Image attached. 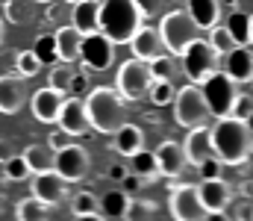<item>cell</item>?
<instances>
[{"instance_id":"37","label":"cell","mask_w":253,"mask_h":221,"mask_svg":"<svg viewBox=\"0 0 253 221\" xmlns=\"http://www.w3.org/2000/svg\"><path fill=\"white\" fill-rule=\"evenodd\" d=\"M71 77H74L71 65H50V74H47V86L65 94V91H68V86H71Z\"/></svg>"},{"instance_id":"15","label":"cell","mask_w":253,"mask_h":221,"mask_svg":"<svg viewBox=\"0 0 253 221\" xmlns=\"http://www.w3.org/2000/svg\"><path fill=\"white\" fill-rule=\"evenodd\" d=\"M27 97H30V91H27L24 77H12V74L0 77V112L3 115L21 112V106L27 103Z\"/></svg>"},{"instance_id":"42","label":"cell","mask_w":253,"mask_h":221,"mask_svg":"<svg viewBox=\"0 0 253 221\" xmlns=\"http://www.w3.org/2000/svg\"><path fill=\"white\" fill-rule=\"evenodd\" d=\"M233 207H236V221H253V201H251V195L239 198Z\"/></svg>"},{"instance_id":"28","label":"cell","mask_w":253,"mask_h":221,"mask_svg":"<svg viewBox=\"0 0 253 221\" xmlns=\"http://www.w3.org/2000/svg\"><path fill=\"white\" fill-rule=\"evenodd\" d=\"M126 201H129V195H126L124 189H109L103 198H97V204H100V213H103L106 219H121V216H124Z\"/></svg>"},{"instance_id":"22","label":"cell","mask_w":253,"mask_h":221,"mask_svg":"<svg viewBox=\"0 0 253 221\" xmlns=\"http://www.w3.org/2000/svg\"><path fill=\"white\" fill-rule=\"evenodd\" d=\"M221 6H224L221 0H189L186 12L197 24V30H209V27H215L221 21Z\"/></svg>"},{"instance_id":"6","label":"cell","mask_w":253,"mask_h":221,"mask_svg":"<svg viewBox=\"0 0 253 221\" xmlns=\"http://www.w3.org/2000/svg\"><path fill=\"white\" fill-rule=\"evenodd\" d=\"M174 121L180 124V127H200V124H206L209 121V109H206V100H203V94H200V88L191 83V86H183V88H177V94H174Z\"/></svg>"},{"instance_id":"36","label":"cell","mask_w":253,"mask_h":221,"mask_svg":"<svg viewBox=\"0 0 253 221\" xmlns=\"http://www.w3.org/2000/svg\"><path fill=\"white\" fill-rule=\"evenodd\" d=\"M71 213L74 216H88V213H100V204L91 192H77L71 198Z\"/></svg>"},{"instance_id":"27","label":"cell","mask_w":253,"mask_h":221,"mask_svg":"<svg viewBox=\"0 0 253 221\" xmlns=\"http://www.w3.org/2000/svg\"><path fill=\"white\" fill-rule=\"evenodd\" d=\"M227 33L233 36V42L236 44H251L253 42V21L248 12H233L230 18H227Z\"/></svg>"},{"instance_id":"1","label":"cell","mask_w":253,"mask_h":221,"mask_svg":"<svg viewBox=\"0 0 253 221\" xmlns=\"http://www.w3.org/2000/svg\"><path fill=\"white\" fill-rule=\"evenodd\" d=\"M212 150H215V159L221 165H242V162H248L253 150L251 121H242L236 115L218 118V124L212 127Z\"/></svg>"},{"instance_id":"14","label":"cell","mask_w":253,"mask_h":221,"mask_svg":"<svg viewBox=\"0 0 253 221\" xmlns=\"http://www.w3.org/2000/svg\"><path fill=\"white\" fill-rule=\"evenodd\" d=\"M126 44L132 47V59H141V62H150V59H156V56L165 53V44H162V39H159V30L144 27V24L132 33V39H129Z\"/></svg>"},{"instance_id":"25","label":"cell","mask_w":253,"mask_h":221,"mask_svg":"<svg viewBox=\"0 0 253 221\" xmlns=\"http://www.w3.org/2000/svg\"><path fill=\"white\" fill-rule=\"evenodd\" d=\"M129 171H132L135 177H141L144 183H156V177H159V168H156V156H153L150 150L138 147L135 153H129Z\"/></svg>"},{"instance_id":"24","label":"cell","mask_w":253,"mask_h":221,"mask_svg":"<svg viewBox=\"0 0 253 221\" xmlns=\"http://www.w3.org/2000/svg\"><path fill=\"white\" fill-rule=\"evenodd\" d=\"M80 39H83V36H80L71 24L59 27V30L53 33V42H56V59H62V62H74L77 53H80Z\"/></svg>"},{"instance_id":"50","label":"cell","mask_w":253,"mask_h":221,"mask_svg":"<svg viewBox=\"0 0 253 221\" xmlns=\"http://www.w3.org/2000/svg\"><path fill=\"white\" fill-rule=\"evenodd\" d=\"M74 221H106L100 213H88V216H74Z\"/></svg>"},{"instance_id":"40","label":"cell","mask_w":253,"mask_h":221,"mask_svg":"<svg viewBox=\"0 0 253 221\" xmlns=\"http://www.w3.org/2000/svg\"><path fill=\"white\" fill-rule=\"evenodd\" d=\"M230 115H236V118H242V121H251V115H253V94H251V91L236 94Z\"/></svg>"},{"instance_id":"10","label":"cell","mask_w":253,"mask_h":221,"mask_svg":"<svg viewBox=\"0 0 253 221\" xmlns=\"http://www.w3.org/2000/svg\"><path fill=\"white\" fill-rule=\"evenodd\" d=\"M88 165H91V156L83 145H65L59 150H53V171L62 177L65 183H77L88 174Z\"/></svg>"},{"instance_id":"12","label":"cell","mask_w":253,"mask_h":221,"mask_svg":"<svg viewBox=\"0 0 253 221\" xmlns=\"http://www.w3.org/2000/svg\"><path fill=\"white\" fill-rule=\"evenodd\" d=\"M53 124H56L59 130H65L68 136H88V133H91V124H88V115H85V103H83L80 97L62 100V106H59Z\"/></svg>"},{"instance_id":"44","label":"cell","mask_w":253,"mask_h":221,"mask_svg":"<svg viewBox=\"0 0 253 221\" xmlns=\"http://www.w3.org/2000/svg\"><path fill=\"white\" fill-rule=\"evenodd\" d=\"M71 139H74V136H68L65 130H53V133L47 136V147H50V150H59V147L71 145Z\"/></svg>"},{"instance_id":"16","label":"cell","mask_w":253,"mask_h":221,"mask_svg":"<svg viewBox=\"0 0 253 221\" xmlns=\"http://www.w3.org/2000/svg\"><path fill=\"white\" fill-rule=\"evenodd\" d=\"M65 195H68V183H65L53 168L36 174V180H33V198H39L47 207H56L59 201H65Z\"/></svg>"},{"instance_id":"9","label":"cell","mask_w":253,"mask_h":221,"mask_svg":"<svg viewBox=\"0 0 253 221\" xmlns=\"http://www.w3.org/2000/svg\"><path fill=\"white\" fill-rule=\"evenodd\" d=\"M150 88V71H147V62L141 59H126L124 65L118 68L115 77V91L124 97V100H141Z\"/></svg>"},{"instance_id":"35","label":"cell","mask_w":253,"mask_h":221,"mask_svg":"<svg viewBox=\"0 0 253 221\" xmlns=\"http://www.w3.org/2000/svg\"><path fill=\"white\" fill-rule=\"evenodd\" d=\"M33 53L39 56V62H42V65H53V59H56V42H53V36H50V33L39 36V39H36Z\"/></svg>"},{"instance_id":"48","label":"cell","mask_w":253,"mask_h":221,"mask_svg":"<svg viewBox=\"0 0 253 221\" xmlns=\"http://www.w3.org/2000/svg\"><path fill=\"white\" fill-rule=\"evenodd\" d=\"M18 150H15V142L12 139H0V162H6L9 156H15Z\"/></svg>"},{"instance_id":"18","label":"cell","mask_w":253,"mask_h":221,"mask_svg":"<svg viewBox=\"0 0 253 221\" xmlns=\"http://www.w3.org/2000/svg\"><path fill=\"white\" fill-rule=\"evenodd\" d=\"M153 156H156V168H159V174H165V177H180L183 171H186V153H183V145H177L174 139H168V142H162V145L153 150Z\"/></svg>"},{"instance_id":"33","label":"cell","mask_w":253,"mask_h":221,"mask_svg":"<svg viewBox=\"0 0 253 221\" xmlns=\"http://www.w3.org/2000/svg\"><path fill=\"white\" fill-rule=\"evenodd\" d=\"M3 177H6V180H12V183H24V180L30 177V168H27V162H24V156H21V153L9 156V159L3 162Z\"/></svg>"},{"instance_id":"3","label":"cell","mask_w":253,"mask_h":221,"mask_svg":"<svg viewBox=\"0 0 253 221\" xmlns=\"http://www.w3.org/2000/svg\"><path fill=\"white\" fill-rule=\"evenodd\" d=\"M141 27V15L132 0H103L100 3V33L112 44H126Z\"/></svg>"},{"instance_id":"13","label":"cell","mask_w":253,"mask_h":221,"mask_svg":"<svg viewBox=\"0 0 253 221\" xmlns=\"http://www.w3.org/2000/svg\"><path fill=\"white\" fill-rule=\"evenodd\" d=\"M194 189H197V198H200V204H203V210H206V213L227 210V207H230V201H233V189H230V183H227L224 177L200 180V186H194Z\"/></svg>"},{"instance_id":"23","label":"cell","mask_w":253,"mask_h":221,"mask_svg":"<svg viewBox=\"0 0 253 221\" xmlns=\"http://www.w3.org/2000/svg\"><path fill=\"white\" fill-rule=\"evenodd\" d=\"M112 147L118 150V153H124V156H129V153H135L138 147H144V130L138 127V124H129V121H124L115 133H112Z\"/></svg>"},{"instance_id":"29","label":"cell","mask_w":253,"mask_h":221,"mask_svg":"<svg viewBox=\"0 0 253 221\" xmlns=\"http://www.w3.org/2000/svg\"><path fill=\"white\" fill-rule=\"evenodd\" d=\"M50 207L47 204H42L39 198H21L18 201V221H47L50 219V213H47Z\"/></svg>"},{"instance_id":"43","label":"cell","mask_w":253,"mask_h":221,"mask_svg":"<svg viewBox=\"0 0 253 221\" xmlns=\"http://www.w3.org/2000/svg\"><path fill=\"white\" fill-rule=\"evenodd\" d=\"M132 3H135V9H138L141 18H150V15H156L162 9V0H132Z\"/></svg>"},{"instance_id":"49","label":"cell","mask_w":253,"mask_h":221,"mask_svg":"<svg viewBox=\"0 0 253 221\" xmlns=\"http://www.w3.org/2000/svg\"><path fill=\"white\" fill-rule=\"evenodd\" d=\"M200 221H233V219H230L224 210H215V213H203V219Z\"/></svg>"},{"instance_id":"47","label":"cell","mask_w":253,"mask_h":221,"mask_svg":"<svg viewBox=\"0 0 253 221\" xmlns=\"http://www.w3.org/2000/svg\"><path fill=\"white\" fill-rule=\"evenodd\" d=\"M126 174H129V168H124L121 162H115V165H109V171H106V177H109V180H115V183H121V180H124Z\"/></svg>"},{"instance_id":"26","label":"cell","mask_w":253,"mask_h":221,"mask_svg":"<svg viewBox=\"0 0 253 221\" xmlns=\"http://www.w3.org/2000/svg\"><path fill=\"white\" fill-rule=\"evenodd\" d=\"M30 174H42V171H50L53 168V150L47 145H27L21 150Z\"/></svg>"},{"instance_id":"39","label":"cell","mask_w":253,"mask_h":221,"mask_svg":"<svg viewBox=\"0 0 253 221\" xmlns=\"http://www.w3.org/2000/svg\"><path fill=\"white\" fill-rule=\"evenodd\" d=\"M3 15L9 24H27L30 12H27V0H6L3 3Z\"/></svg>"},{"instance_id":"20","label":"cell","mask_w":253,"mask_h":221,"mask_svg":"<svg viewBox=\"0 0 253 221\" xmlns=\"http://www.w3.org/2000/svg\"><path fill=\"white\" fill-rule=\"evenodd\" d=\"M227 56V77L233 80V83H251L253 80V50L251 44H236L230 53H224Z\"/></svg>"},{"instance_id":"19","label":"cell","mask_w":253,"mask_h":221,"mask_svg":"<svg viewBox=\"0 0 253 221\" xmlns=\"http://www.w3.org/2000/svg\"><path fill=\"white\" fill-rule=\"evenodd\" d=\"M183 153H186V162H191V165H200L203 159L215 156V150H212V130L206 124L191 127V133L186 136V145H183Z\"/></svg>"},{"instance_id":"30","label":"cell","mask_w":253,"mask_h":221,"mask_svg":"<svg viewBox=\"0 0 253 221\" xmlns=\"http://www.w3.org/2000/svg\"><path fill=\"white\" fill-rule=\"evenodd\" d=\"M147 94H150V100L156 106H168L174 100V94H177V86H174V80H150Z\"/></svg>"},{"instance_id":"31","label":"cell","mask_w":253,"mask_h":221,"mask_svg":"<svg viewBox=\"0 0 253 221\" xmlns=\"http://www.w3.org/2000/svg\"><path fill=\"white\" fill-rule=\"evenodd\" d=\"M147 71H150V80H174L177 77V62L171 59V53H162V56L147 62Z\"/></svg>"},{"instance_id":"45","label":"cell","mask_w":253,"mask_h":221,"mask_svg":"<svg viewBox=\"0 0 253 221\" xmlns=\"http://www.w3.org/2000/svg\"><path fill=\"white\" fill-rule=\"evenodd\" d=\"M68 91H74V97L85 94V91H88V77H85V74H74V77H71V86H68Z\"/></svg>"},{"instance_id":"7","label":"cell","mask_w":253,"mask_h":221,"mask_svg":"<svg viewBox=\"0 0 253 221\" xmlns=\"http://www.w3.org/2000/svg\"><path fill=\"white\" fill-rule=\"evenodd\" d=\"M180 62H183V74L189 77L194 86H200L209 74L218 71V53L209 47L206 39H194L189 47L180 53Z\"/></svg>"},{"instance_id":"5","label":"cell","mask_w":253,"mask_h":221,"mask_svg":"<svg viewBox=\"0 0 253 221\" xmlns=\"http://www.w3.org/2000/svg\"><path fill=\"white\" fill-rule=\"evenodd\" d=\"M197 88H200V94H203V100H206L209 115H215V118L230 115V109H233V100H236L239 88H236V83H233L227 74H221V71L209 74Z\"/></svg>"},{"instance_id":"34","label":"cell","mask_w":253,"mask_h":221,"mask_svg":"<svg viewBox=\"0 0 253 221\" xmlns=\"http://www.w3.org/2000/svg\"><path fill=\"white\" fill-rule=\"evenodd\" d=\"M153 210H156V204H153V201H132V198H129L121 219H124V221H147Z\"/></svg>"},{"instance_id":"32","label":"cell","mask_w":253,"mask_h":221,"mask_svg":"<svg viewBox=\"0 0 253 221\" xmlns=\"http://www.w3.org/2000/svg\"><path fill=\"white\" fill-rule=\"evenodd\" d=\"M209 47L218 53V56H224V53H230L233 47H236V42H233V36L227 33V27H221V24H215V27H209Z\"/></svg>"},{"instance_id":"38","label":"cell","mask_w":253,"mask_h":221,"mask_svg":"<svg viewBox=\"0 0 253 221\" xmlns=\"http://www.w3.org/2000/svg\"><path fill=\"white\" fill-rule=\"evenodd\" d=\"M15 65H18V74L27 80V77H36V74L42 71V62H39V56L33 53V50H21L18 53V59H15Z\"/></svg>"},{"instance_id":"53","label":"cell","mask_w":253,"mask_h":221,"mask_svg":"<svg viewBox=\"0 0 253 221\" xmlns=\"http://www.w3.org/2000/svg\"><path fill=\"white\" fill-rule=\"evenodd\" d=\"M36 3H50V0H36Z\"/></svg>"},{"instance_id":"21","label":"cell","mask_w":253,"mask_h":221,"mask_svg":"<svg viewBox=\"0 0 253 221\" xmlns=\"http://www.w3.org/2000/svg\"><path fill=\"white\" fill-rule=\"evenodd\" d=\"M62 91H56V88H39L36 94H33V115L42 121V124H53L56 121V112H59V106H62Z\"/></svg>"},{"instance_id":"51","label":"cell","mask_w":253,"mask_h":221,"mask_svg":"<svg viewBox=\"0 0 253 221\" xmlns=\"http://www.w3.org/2000/svg\"><path fill=\"white\" fill-rule=\"evenodd\" d=\"M3 33H6V21H3V15H0V44H3Z\"/></svg>"},{"instance_id":"52","label":"cell","mask_w":253,"mask_h":221,"mask_svg":"<svg viewBox=\"0 0 253 221\" xmlns=\"http://www.w3.org/2000/svg\"><path fill=\"white\" fill-rule=\"evenodd\" d=\"M221 3H227V6H239L242 0H221Z\"/></svg>"},{"instance_id":"8","label":"cell","mask_w":253,"mask_h":221,"mask_svg":"<svg viewBox=\"0 0 253 221\" xmlns=\"http://www.w3.org/2000/svg\"><path fill=\"white\" fill-rule=\"evenodd\" d=\"M168 192H171V198H168V213H171L174 221H200L203 219L206 210H203V204H200V198H197V189H194L191 183H174V177H171Z\"/></svg>"},{"instance_id":"4","label":"cell","mask_w":253,"mask_h":221,"mask_svg":"<svg viewBox=\"0 0 253 221\" xmlns=\"http://www.w3.org/2000/svg\"><path fill=\"white\" fill-rule=\"evenodd\" d=\"M159 39H162V44H165V53L180 56L194 39H200V30H197V24L189 18L186 9H171L168 15H162Z\"/></svg>"},{"instance_id":"17","label":"cell","mask_w":253,"mask_h":221,"mask_svg":"<svg viewBox=\"0 0 253 221\" xmlns=\"http://www.w3.org/2000/svg\"><path fill=\"white\" fill-rule=\"evenodd\" d=\"M71 27L80 36L100 33V0H77V3H71Z\"/></svg>"},{"instance_id":"46","label":"cell","mask_w":253,"mask_h":221,"mask_svg":"<svg viewBox=\"0 0 253 221\" xmlns=\"http://www.w3.org/2000/svg\"><path fill=\"white\" fill-rule=\"evenodd\" d=\"M121 186H124V192H126V195H135V192H138V189L144 186V180H141V177H135V174L129 171V174H126L124 180H121Z\"/></svg>"},{"instance_id":"54","label":"cell","mask_w":253,"mask_h":221,"mask_svg":"<svg viewBox=\"0 0 253 221\" xmlns=\"http://www.w3.org/2000/svg\"><path fill=\"white\" fill-rule=\"evenodd\" d=\"M68 3H77V0H68Z\"/></svg>"},{"instance_id":"2","label":"cell","mask_w":253,"mask_h":221,"mask_svg":"<svg viewBox=\"0 0 253 221\" xmlns=\"http://www.w3.org/2000/svg\"><path fill=\"white\" fill-rule=\"evenodd\" d=\"M83 103H85V115H88L91 130H97L103 136H112L126 121L124 97L115 88H106V86L103 88H91Z\"/></svg>"},{"instance_id":"11","label":"cell","mask_w":253,"mask_h":221,"mask_svg":"<svg viewBox=\"0 0 253 221\" xmlns=\"http://www.w3.org/2000/svg\"><path fill=\"white\" fill-rule=\"evenodd\" d=\"M77 59H83L91 71H106L115 62V44L103 36V33H91L80 39V53Z\"/></svg>"},{"instance_id":"41","label":"cell","mask_w":253,"mask_h":221,"mask_svg":"<svg viewBox=\"0 0 253 221\" xmlns=\"http://www.w3.org/2000/svg\"><path fill=\"white\" fill-rule=\"evenodd\" d=\"M197 171H200V180H212V177H221V162H218L215 156H209V159H203V162L197 165Z\"/></svg>"}]
</instances>
